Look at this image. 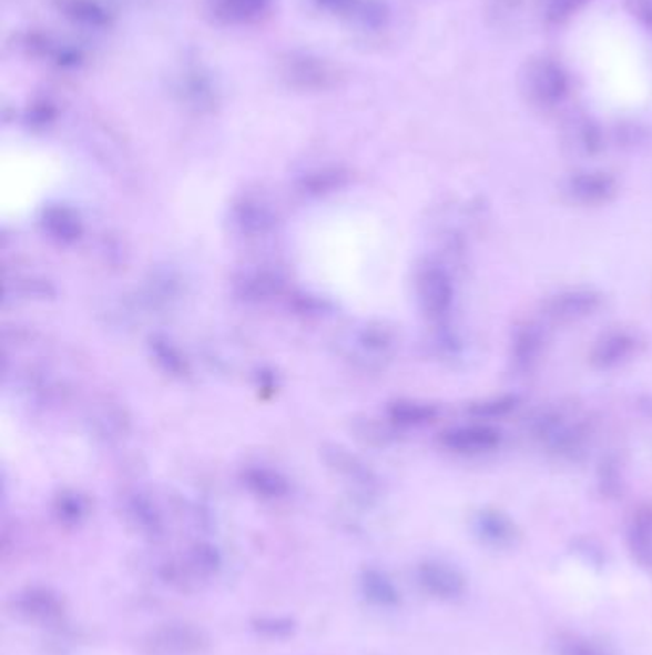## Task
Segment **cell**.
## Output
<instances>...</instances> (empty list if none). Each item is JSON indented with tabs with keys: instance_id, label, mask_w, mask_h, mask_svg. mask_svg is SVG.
<instances>
[{
	"instance_id": "cell-1",
	"label": "cell",
	"mask_w": 652,
	"mask_h": 655,
	"mask_svg": "<svg viewBox=\"0 0 652 655\" xmlns=\"http://www.w3.org/2000/svg\"><path fill=\"white\" fill-rule=\"evenodd\" d=\"M419 585L435 598L456 599L466 593V577L451 565L429 562L419 567Z\"/></svg>"
},
{
	"instance_id": "cell-2",
	"label": "cell",
	"mask_w": 652,
	"mask_h": 655,
	"mask_svg": "<svg viewBox=\"0 0 652 655\" xmlns=\"http://www.w3.org/2000/svg\"><path fill=\"white\" fill-rule=\"evenodd\" d=\"M628 544L633 560L652 572V512H645L633 520Z\"/></svg>"
},
{
	"instance_id": "cell-3",
	"label": "cell",
	"mask_w": 652,
	"mask_h": 655,
	"mask_svg": "<svg viewBox=\"0 0 652 655\" xmlns=\"http://www.w3.org/2000/svg\"><path fill=\"white\" fill-rule=\"evenodd\" d=\"M557 655H614L601 642L578 633H562L553 642Z\"/></svg>"
},
{
	"instance_id": "cell-4",
	"label": "cell",
	"mask_w": 652,
	"mask_h": 655,
	"mask_svg": "<svg viewBox=\"0 0 652 655\" xmlns=\"http://www.w3.org/2000/svg\"><path fill=\"white\" fill-rule=\"evenodd\" d=\"M364 588H366V594H368L369 598L377 602V604L390 606V604H395L396 599H398L395 585L383 573H366L364 575Z\"/></svg>"
},
{
	"instance_id": "cell-5",
	"label": "cell",
	"mask_w": 652,
	"mask_h": 655,
	"mask_svg": "<svg viewBox=\"0 0 652 655\" xmlns=\"http://www.w3.org/2000/svg\"><path fill=\"white\" fill-rule=\"evenodd\" d=\"M21 607L33 617H49V615L58 614L60 604L47 591H28V594L21 598Z\"/></svg>"
},
{
	"instance_id": "cell-6",
	"label": "cell",
	"mask_w": 652,
	"mask_h": 655,
	"mask_svg": "<svg viewBox=\"0 0 652 655\" xmlns=\"http://www.w3.org/2000/svg\"><path fill=\"white\" fill-rule=\"evenodd\" d=\"M638 4L639 16H645L646 20L652 21V0H635Z\"/></svg>"
}]
</instances>
